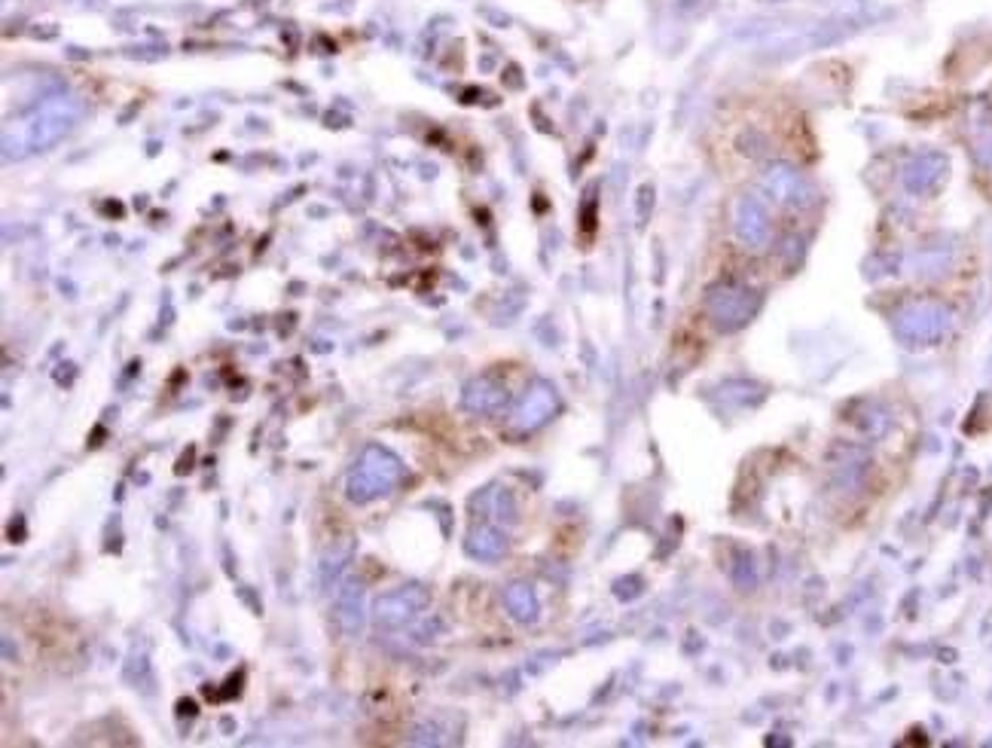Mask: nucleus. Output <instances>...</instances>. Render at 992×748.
Masks as SVG:
<instances>
[{"label": "nucleus", "mask_w": 992, "mask_h": 748, "mask_svg": "<svg viewBox=\"0 0 992 748\" xmlns=\"http://www.w3.org/2000/svg\"><path fill=\"white\" fill-rule=\"evenodd\" d=\"M80 116L82 101L77 96L59 92V96L43 98L40 104H34L3 126V160L7 163L28 160L34 153H43L59 141H65L74 126L80 123Z\"/></svg>", "instance_id": "f257e3e1"}, {"label": "nucleus", "mask_w": 992, "mask_h": 748, "mask_svg": "<svg viewBox=\"0 0 992 748\" xmlns=\"http://www.w3.org/2000/svg\"><path fill=\"white\" fill-rule=\"evenodd\" d=\"M400 477H404V461L394 456L389 446L370 443L360 449L358 461L352 465L345 492L355 505H370L376 498L389 495L391 489L400 483Z\"/></svg>", "instance_id": "f03ea898"}, {"label": "nucleus", "mask_w": 992, "mask_h": 748, "mask_svg": "<svg viewBox=\"0 0 992 748\" xmlns=\"http://www.w3.org/2000/svg\"><path fill=\"white\" fill-rule=\"evenodd\" d=\"M758 306H761V293L739 281H721L705 293V315L721 333H736V330L749 327Z\"/></svg>", "instance_id": "7ed1b4c3"}, {"label": "nucleus", "mask_w": 992, "mask_h": 748, "mask_svg": "<svg viewBox=\"0 0 992 748\" xmlns=\"http://www.w3.org/2000/svg\"><path fill=\"white\" fill-rule=\"evenodd\" d=\"M559 407H562V401H559V391H556L554 382L535 379L510 413V428L517 434H532V431L550 422L559 413Z\"/></svg>", "instance_id": "20e7f679"}, {"label": "nucleus", "mask_w": 992, "mask_h": 748, "mask_svg": "<svg viewBox=\"0 0 992 748\" xmlns=\"http://www.w3.org/2000/svg\"><path fill=\"white\" fill-rule=\"evenodd\" d=\"M431 603V593L422 584H407L391 589L385 596H379L373 603V623L382 630H400L407 626L409 620L416 618L419 611H424Z\"/></svg>", "instance_id": "39448f33"}, {"label": "nucleus", "mask_w": 992, "mask_h": 748, "mask_svg": "<svg viewBox=\"0 0 992 748\" xmlns=\"http://www.w3.org/2000/svg\"><path fill=\"white\" fill-rule=\"evenodd\" d=\"M950 312L944 306H934V303H916L911 309H904L898 315V337L911 345H934L950 333Z\"/></svg>", "instance_id": "423d86ee"}, {"label": "nucleus", "mask_w": 992, "mask_h": 748, "mask_svg": "<svg viewBox=\"0 0 992 748\" xmlns=\"http://www.w3.org/2000/svg\"><path fill=\"white\" fill-rule=\"evenodd\" d=\"M764 190L773 195L779 205L798 208V212L813 208L815 202V187L810 183V178H806L800 168H794V165L788 163H773L766 168Z\"/></svg>", "instance_id": "0eeeda50"}, {"label": "nucleus", "mask_w": 992, "mask_h": 748, "mask_svg": "<svg viewBox=\"0 0 992 748\" xmlns=\"http://www.w3.org/2000/svg\"><path fill=\"white\" fill-rule=\"evenodd\" d=\"M733 229L751 251H764L773 242V224L766 214L764 202L758 195H739L733 208Z\"/></svg>", "instance_id": "6e6552de"}, {"label": "nucleus", "mask_w": 992, "mask_h": 748, "mask_svg": "<svg viewBox=\"0 0 992 748\" xmlns=\"http://www.w3.org/2000/svg\"><path fill=\"white\" fill-rule=\"evenodd\" d=\"M510 404L507 389L492 376H476L461 391V407L476 416H498Z\"/></svg>", "instance_id": "1a4fd4ad"}, {"label": "nucleus", "mask_w": 992, "mask_h": 748, "mask_svg": "<svg viewBox=\"0 0 992 748\" xmlns=\"http://www.w3.org/2000/svg\"><path fill=\"white\" fill-rule=\"evenodd\" d=\"M946 160L941 153H926V156H916L907 172H904V183L913 193H931L946 175Z\"/></svg>", "instance_id": "9d476101"}, {"label": "nucleus", "mask_w": 992, "mask_h": 748, "mask_svg": "<svg viewBox=\"0 0 992 748\" xmlns=\"http://www.w3.org/2000/svg\"><path fill=\"white\" fill-rule=\"evenodd\" d=\"M336 620L348 638H355L364 630V586L358 581L342 584L340 596H336Z\"/></svg>", "instance_id": "9b49d317"}, {"label": "nucleus", "mask_w": 992, "mask_h": 748, "mask_svg": "<svg viewBox=\"0 0 992 748\" xmlns=\"http://www.w3.org/2000/svg\"><path fill=\"white\" fill-rule=\"evenodd\" d=\"M468 554L480 562H498L507 554V537L505 532H498L495 525H473L471 535H468Z\"/></svg>", "instance_id": "f8f14e48"}, {"label": "nucleus", "mask_w": 992, "mask_h": 748, "mask_svg": "<svg viewBox=\"0 0 992 748\" xmlns=\"http://www.w3.org/2000/svg\"><path fill=\"white\" fill-rule=\"evenodd\" d=\"M505 608L510 618L517 623H535L540 614V605H537L535 589L529 584H510L505 589Z\"/></svg>", "instance_id": "ddd939ff"}, {"label": "nucleus", "mask_w": 992, "mask_h": 748, "mask_svg": "<svg viewBox=\"0 0 992 748\" xmlns=\"http://www.w3.org/2000/svg\"><path fill=\"white\" fill-rule=\"evenodd\" d=\"M352 556H355V541H352V537L333 541V547H330L325 554V559H321V581H325V586H330L340 578L342 571H345V566L352 562Z\"/></svg>", "instance_id": "4468645a"}, {"label": "nucleus", "mask_w": 992, "mask_h": 748, "mask_svg": "<svg viewBox=\"0 0 992 748\" xmlns=\"http://www.w3.org/2000/svg\"><path fill=\"white\" fill-rule=\"evenodd\" d=\"M721 401H727L730 407H751V404H758L761 397H764V389L758 385V382H751V379H730V382H724L721 389Z\"/></svg>", "instance_id": "2eb2a0df"}, {"label": "nucleus", "mask_w": 992, "mask_h": 748, "mask_svg": "<svg viewBox=\"0 0 992 748\" xmlns=\"http://www.w3.org/2000/svg\"><path fill=\"white\" fill-rule=\"evenodd\" d=\"M730 578H733V584L739 586V589H751V586L758 584V574H754V559H751V554H739V562L733 566Z\"/></svg>", "instance_id": "dca6fc26"}, {"label": "nucleus", "mask_w": 992, "mask_h": 748, "mask_svg": "<svg viewBox=\"0 0 992 748\" xmlns=\"http://www.w3.org/2000/svg\"><path fill=\"white\" fill-rule=\"evenodd\" d=\"M495 517L501 522L517 520V505H513L510 492H498V495H495Z\"/></svg>", "instance_id": "f3484780"}, {"label": "nucleus", "mask_w": 992, "mask_h": 748, "mask_svg": "<svg viewBox=\"0 0 992 748\" xmlns=\"http://www.w3.org/2000/svg\"><path fill=\"white\" fill-rule=\"evenodd\" d=\"M412 743H416V746H440V743H443V739H440V727L437 724H422V727L416 731V736H412Z\"/></svg>", "instance_id": "a211bd4d"}]
</instances>
